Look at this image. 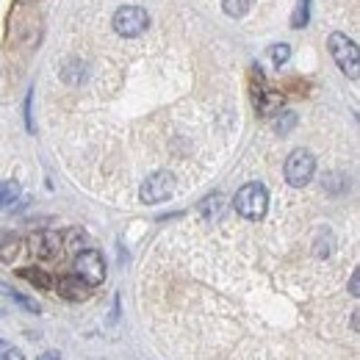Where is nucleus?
<instances>
[{"label":"nucleus","mask_w":360,"mask_h":360,"mask_svg":"<svg viewBox=\"0 0 360 360\" xmlns=\"http://www.w3.org/2000/svg\"><path fill=\"white\" fill-rule=\"evenodd\" d=\"M0 294H6L8 300H14V302H20V305H22V308H25L28 314H39V305H37V302H31L28 297H22L20 291H14V288H8V285H3V283H0Z\"/></svg>","instance_id":"nucleus-11"},{"label":"nucleus","mask_w":360,"mask_h":360,"mask_svg":"<svg viewBox=\"0 0 360 360\" xmlns=\"http://www.w3.org/2000/svg\"><path fill=\"white\" fill-rule=\"evenodd\" d=\"M147 25H150V17H147V11L139 8V6H122V8L114 14V31H117L120 37H128V39L141 37V34L147 31Z\"/></svg>","instance_id":"nucleus-3"},{"label":"nucleus","mask_w":360,"mask_h":360,"mask_svg":"<svg viewBox=\"0 0 360 360\" xmlns=\"http://www.w3.org/2000/svg\"><path fill=\"white\" fill-rule=\"evenodd\" d=\"M67 244H70V250H75V252H78V247H84V244H86V236H84V233H78V230H72V233H70V238H67Z\"/></svg>","instance_id":"nucleus-17"},{"label":"nucleus","mask_w":360,"mask_h":360,"mask_svg":"<svg viewBox=\"0 0 360 360\" xmlns=\"http://www.w3.org/2000/svg\"><path fill=\"white\" fill-rule=\"evenodd\" d=\"M39 360H61V358H58V352H45Z\"/></svg>","instance_id":"nucleus-21"},{"label":"nucleus","mask_w":360,"mask_h":360,"mask_svg":"<svg viewBox=\"0 0 360 360\" xmlns=\"http://www.w3.org/2000/svg\"><path fill=\"white\" fill-rule=\"evenodd\" d=\"M139 194H141V202H147V205H158V202L169 200L175 194V175L172 172H153L141 183Z\"/></svg>","instance_id":"nucleus-5"},{"label":"nucleus","mask_w":360,"mask_h":360,"mask_svg":"<svg viewBox=\"0 0 360 360\" xmlns=\"http://www.w3.org/2000/svg\"><path fill=\"white\" fill-rule=\"evenodd\" d=\"M308 3L311 0H300V6H297V14H294V28H302V25H308Z\"/></svg>","instance_id":"nucleus-15"},{"label":"nucleus","mask_w":360,"mask_h":360,"mask_svg":"<svg viewBox=\"0 0 360 360\" xmlns=\"http://www.w3.org/2000/svg\"><path fill=\"white\" fill-rule=\"evenodd\" d=\"M22 280H31L37 288H42V291H50L53 288V277L47 274V271L42 269H37V266H25V269H20L17 271Z\"/></svg>","instance_id":"nucleus-10"},{"label":"nucleus","mask_w":360,"mask_h":360,"mask_svg":"<svg viewBox=\"0 0 360 360\" xmlns=\"http://www.w3.org/2000/svg\"><path fill=\"white\" fill-rule=\"evenodd\" d=\"M31 252L37 255V258H56L58 252H61V238H58V233H53V230H45V233H37V236H31Z\"/></svg>","instance_id":"nucleus-8"},{"label":"nucleus","mask_w":360,"mask_h":360,"mask_svg":"<svg viewBox=\"0 0 360 360\" xmlns=\"http://www.w3.org/2000/svg\"><path fill=\"white\" fill-rule=\"evenodd\" d=\"M255 75H258V89H255V108H258L264 117H271L274 111H280V105H283V97H280L277 91L266 89V84H264V72H261V70H255Z\"/></svg>","instance_id":"nucleus-7"},{"label":"nucleus","mask_w":360,"mask_h":360,"mask_svg":"<svg viewBox=\"0 0 360 360\" xmlns=\"http://www.w3.org/2000/svg\"><path fill=\"white\" fill-rule=\"evenodd\" d=\"M91 291V285H86L78 274H70V277H61L58 280V294L64 297V300H72V302H81V300H86Z\"/></svg>","instance_id":"nucleus-9"},{"label":"nucleus","mask_w":360,"mask_h":360,"mask_svg":"<svg viewBox=\"0 0 360 360\" xmlns=\"http://www.w3.org/2000/svg\"><path fill=\"white\" fill-rule=\"evenodd\" d=\"M316 172V158L308 150H294L285 161V180L294 186V188H302L314 180Z\"/></svg>","instance_id":"nucleus-4"},{"label":"nucleus","mask_w":360,"mask_h":360,"mask_svg":"<svg viewBox=\"0 0 360 360\" xmlns=\"http://www.w3.org/2000/svg\"><path fill=\"white\" fill-rule=\"evenodd\" d=\"M75 271L86 285L94 288V285H100L105 280V261H103V255L97 250H84V252L75 255Z\"/></svg>","instance_id":"nucleus-6"},{"label":"nucleus","mask_w":360,"mask_h":360,"mask_svg":"<svg viewBox=\"0 0 360 360\" xmlns=\"http://www.w3.org/2000/svg\"><path fill=\"white\" fill-rule=\"evenodd\" d=\"M330 53H333L335 64L341 67V72L349 75L352 81H358V75H360L358 45H355L349 37H344V34H330Z\"/></svg>","instance_id":"nucleus-2"},{"label":"nucleus","mask_w":360,"mask_h":360,"mask_svg":"<svg viewBox=\"0 0 360 360\" xmlns=\"http://www.w3.org/2000/svg\"><path fill=\"white\" fill-rule=\"evenodd\" d=\"M233 208H236L244 219L258 222V219L266 214V208H269V194H266V188H264L261 183H247V186H241V188L236 191Z\"/></svg>","instance_id":"nucleus-1"},{"label":"nucleus","mask_w":360,"mask_h":360,"mask_svg":"<svg viewBox=\"0 0 360 360\" xmlns=\"http://www.w3.org/2000/svg\"><path fill=\"white\" fill-rule=\"evenodd\" d=\"M349 294H352V297H358V294H360V288H358V271H355V274H352V280H349Z\"/></svg>","instance_id":"nucleus-20"},{"label":"nucleus","mask_w":360,"mask_h":360,"mask_svg":"<svg viewBox=\"0 0 360 360\" xmlns=\"http://www.w3.org/2000/svg\"><path fill=\"white\" fill-rule=\"evenodd\" d=\"M269 56H271V61L280 67V64H285V61L291 58V47H288V45H271Z\"/></svg>","instance_id":"nucleus-14"},{"label":"nucleus","mask_w":360,"mask_h":360,"mask_svg":"<svg viewBox=\"0 0 360 360\" xmlns=\"http://www.w3.org/2000/svg\"><path fill=\"white\" fill-rule=\"evenodd\" d=\"M17 194H20V186H17L14 180H6V183H0V208L11 205V202L17 200Z\"/></svg>","instance_id":"nucleus-12"},{"label":"nucleus","mask_w":360,"mask_h":360,"mask_svg":"<svg viewBox=\"0 0 360 360\" xmlns=\"http://www.w3.org/2000/svg\"><path fill=\"white\" fill-rule=\"evenodd\" d=\"M17 250H20V244H17V241L3 244V247H0V261H11V258L17 255Z\"/></svg>","instance_id":"nucleus-16"},{"label":"nucleus","mask_w":360,"mask_h":360,"mask_svg":"<svg viewBox=\"0 0 360 360\" xmlns=\"http://www.w3.org/2000/svg\"><path fill=\"white\" fill-rule=\"evenodd\" d=\"M222 8L230 17H241L247 8H250V0H222Z\"/></svg>","instance_id":"nucleus-13"},{"label":"nucleus","mask_w":360,"mask_h":360,"mask_svg":"<svg viewBox=\"0 0 360 360\" xmlns=\"http://www.w3.org/2000/svg\"><path fill=\"white\" fill-rule=\"evenodd\" d=\"M294 125H297V117H294V114H285L283 122H277V131H280V134H288Z\"/></svg>","instance_id":"nucleus-18"},{"label":"nucleus","mask_w":360,"mask_h":360,"mask_svg":"<svg viewBox=\"0 0 360 360\" xmlns=\"http://www.w3.org/2000/svg\"><path fill=\"white\" fill-rule=\"evenodd\" d=\"M3 360H25V358H22V352H17V349L8 347V349L3 352Z\"/></svg>","instance_id":"nucleus-19"}]
</instances>
